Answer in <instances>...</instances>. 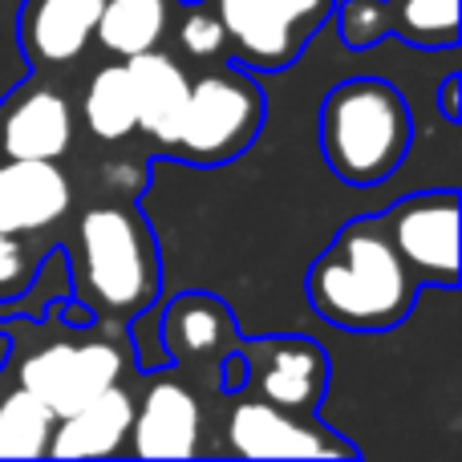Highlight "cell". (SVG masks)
Masks as SVG:
<instances>
[{"instance_id": "cell-1", "label": "cell", "mask_w": 462, "mask_h": 462, "mask_svg": "<svg viewBox=\"0 0 462 462\" xmlns=\"http://www.w3.org/2000/svg\"><path fill=\"white\" fill-rule=\"evenodd\" d=\"M309 300L320 320L345 333H385L410 317L418 280L402 263L382 216L353 219L309 268Z\"/></svg>"}, {"instance_id": "cell-2", "label": "cell", "mask_w": 462, "mask_h": 462, "mask_svg": "<svg viewBox=\"0 0 462 462\" xmlns=\"http://www.w3.org/2000/svg\"><path fill=\"white\" fill-rule=\"evenodd\" d=\"M414 143L410 102L385 78H349L320 102V154L349 187H377Z\"/></svg>"}, {"instance_id": "cell-3", "label": "cell", "mask_w": 462, "mask_h": 462, "mask_svg": "<svg viewBox=\"0 0 462 462\" xmlns=\"http://www.w3.org/2000/svg\"><path fill=\"white\" fill-rule=\"evenodd\" d=\"M159 247L134 208L102 203L78 224V300L94 320L146 317L159 300Z\"/></svg>"}, {"instance_id": "cell-4", "label": "cell", "mask_w": 462, "mask_h": 462, "mask_svg": "<svg viewBox=\"0 0 462 462\" xmlns=\"http://www.w3.org/2000/svg\"><path fill=\"white\" fill-rule=\"evenodd\" d=\"M263 126V89L247 65H219L191 81L171 151L199 167L231 162L255 143Z\"/></svg>"}, {"instance_id": "cell-5", "label": "cell", "mask_w": 462, "mask_h": 462, "mask_svg": "<svg viewBox=\"0 0 462 462\" xmlns=\"http://www.w3.org/2000/svg\"><path fill=\"white\" fill-rule=\"evenodd\" d=\"M126 365V345H118L114 337H53L21 357L16 385L37 393L57 418H65L110 390L114 382H122Z\"/></svg>"}, {"instance_id": "cell-6", "label": "cell", "mask_w": 462, "mask_h": 462, "mask_svg": "<svg viewBox=\"0 0 462 462\" xmlns=\"http://www.w3.org/2000/svg\"><path fill=\"white\" fill-rule=\"evenodd\" d=\"M333 8L337 0H216L227 49L247 69H288Z\"/></svg>"}, {"instance_id": "cell-7", "label": "cell", "mask_w": 462, "mask_h": 462, "mask_svg": "<svg viewBox=\"0 0 462 462\" xmlns=\"http://www.w3.org/2000/svg\"><path fill=\"white\" fill-rule=\"evenodd\" d=\"M418 284H458V191H418L382 216Z\"/></svg>"}, {"instance_id": "cell-8", "label": "cell", "mask_w": 462, "mask_h": 462, "mask_svg": "<svg viewBox=\"0 0 462 462\" xmlns=\"http://www.w3.org/2000/svg\"><path fill=\"white\" fill-rule=\"evenodd\" d=\"M247 361L244 393L263 398L288 414L312 418L320 393L328 385V357L309 337H263V341H236Z\"/></svg>"}, {"instance_id": "cell-9", "label": "cell", "mask_w": 462, "mask_h": 462, "mask_svg": "<svg viewBox=\"0 0 462 462\" xmlns=\"http://www.w3.org/2000/svg\"><path fill=\"white\" fill-rule=\"evenodd\" d=\"M227 450L239 458H353L357 447L320 430L312 418L288 414L263 398L244 393L227 418Z\"/></svg>"}, {"instance_id": "cell-10", "label": "cell", "mask_w": 462, "mask_h": 462, "mask_svg": "<svg viewBox=\"0 0 462 462\" xmlns=\"http://www.w3.org/2000/svg\"><path fill=\"white\" fill-rule=\"evenodd\" d=\"M337 29L349 49H369L390 32L414 49H455L458 0H345Z\"/></svg>"}, {"instance_id": "cell-11", "label": "cell", "mask_w": 462, "mask_h": 462, "mask_svg": "<svg viewBox=\"0 0 462 462\" xmlns=\"http://www.w3.org/2000/svg\"><path fill=\"white\" fill-rule=\"evenodd\" d=\"M69 138L73 114L57 89L29 81L0 102V159L57 162L69 151Z\"/></svg>"}, {"instance_id": "cell-12", "label": "cell", "mask_w": 462, "mask_h": 462, "mask_svg": "<svg viewBox=\"0 0 462 462\" xmlns=\"http://www.w3.org/2000/svg\"><path fill=\"white\" fill-rule=\"evenodd\" d=\"M130 455L138 458H195L199 455V402L175 377H159L134 402Z\"/></svg>"}, {"instance_id": "cell-13", "label": "cell", "mask_w": 462, "mask_h": 462, "mask_svg": "<svg viewBox=\"0 0 462 462\" xmlns=\"http://www.w3.org/2000/svg\"><path fill=\"white\" fill-rule=\"evenodd\" d=\"M73 191L57 162L0 159V231L29 236L45 231L69 211Z\"/></svg>"}, {"instance_id": "cell-14", "label": "cell", "mask_w": 462, "mask_h": 462, "mask_svg": "<svg viewBox=\"0 0 462 462\" xmlns=\"http://www.w3.org/2000/svg\"><path fill=\"white\" fill-rule=\"evenodd\" d=\"M130 422H134V398L114 382L73 414L57 418L45 458H110L130 447Z\"/></svg>"}, {"instance_id": "cell-15", "label": "cell", "mask_w": 462, "mask_h": 462, "mask_svg": "<svg viewBox=\"0 0 462 462\" xmlns=\"http://www.w3.org/2000/svg\"><path fill=\"white\" fill-rule=\"evenodd\" d=\"M102 0H24L21 45L32 65H65L94 41Z\"/></svg>"}, {"instance_id": "cell-16", "label": "cell", "mask_w": 462, "mask_h": 462, "mask_svg": "<svg viewBox=\"0 0 462 462\" xmlns=\"http://www.w3.org/2000/svg\"><path fill=\"white\" fill-rule=\"evenodd\" d=\"M236 317L211 292H183L162 312V353L175 357L179 365L219 361L227 349H236Z\"/></svg>"}, {"instance_id": "cell-17", "label": "cell", "mask_w": 462, "mask_h": 462, "mask_svg": "<svg viewBox=\"0 0 462 462\" xmlns=\"http://www.w3.org/2000/svg\"><path fill=\"white\" fill-rule=\"evenodd\" d=\"M126 73H130V89H134L138 130L151 134L154 143L171 146L179 118H183L187 94H191V78L179 69L175 57L159 53V49L126 57Z\"/></svg>"}, {"instance_id": "cell-18", "label": "cell", "mask_w": 462, "mask_h": 462, "mask_svg": "<svg viewBox=\"0 0 462 462\" xmlns=\"http://www.w3.org/2000/svg\"><path fill=\"white\" fill-rule=\"evenodd\" d=\"M167 0H102L94 37L126 61L134 53L159 49L162 32H167Z\"/></svg>"}, {"instance_id": "cell-19", "label": "cell", "mask_w": 462, "mask_h": 462, "mask_svg": "<svg viewBox=\"0 0 462 462\" xmlns=\"http://www.w3.org/2000/svg\"><path fill=\"white\" fill-rule=\"evenodd\" d=\"M57 414L24 385L0 390V458H45Z\"/></svg>"}, {"instance_id": "cell-20", "label": "cell", "mask_w": 462, "mask_h": 462, "mask_svg": "<svg viewBox=\"0 0 462 462\" xmlns=\"http://www.w3.org/2000/svg\"><path fill=\"white\" fill-rule=\"evenodd\" d=\"M81 114H86V126L94 130V138H102V143H122L126 134H134L138 110H134L126 61L106 65V69H97L89 78L86 97H81Z\"/></svg>"}, {"instance_id": "cell-21", "label": "cell", "mask_w": 462, "mask_h": 462, "mask_svg": "<svg viewBox=\"0 0 462 462\" xmlns=\"http://www.w3.org/2000/svg\"><path fill=\"white\" fill-rule=\"evenodd\" d=\"M41 263H37V255L29 252L24 236H5V231H0V300H8V304L21 300L32 288V280H37Z\"/></svg>"}, {"instance_id": "cell-22", "label": "cell", "mask_w": 462, "mask_h": 462, "mask_svg": "<svg viewBox=\"0 0 462 462\" xmlns=\"http://www.w3.org/2000/svg\"><path fill=\"white\" fill-rule=\"evenodd\" d=\"M179 41H183V49L191 57H199V61H211V57H219L227 49V32H224L219 13H199V5H195V13L183 21Z\"/></svg>"}, {"instance_id": "cell-23", "label": "cell", "mask_w": 462, "mask_h": 462, "mask_svg": "<svg viewBox=\"0 0 462 462\" xmlns=\"http://www.w3.org/2000/svg\"><path fill=\"white\" fill-rule=\"evenodd\" d=\"M439 106H442V118H447V122H458V73H450V78L442 81Z\"/></svg>"}, {"instance_id": "cell-24", "label": "cell", "mask_w": 462, "mask_h": 462, "mask_svg": "<svg viewBox=\"0 0 462 462\" xmlns=\"http://www.w3.org/2000/svg\"><path fill=\"white\" fill-rule=\"evenodd\" d=\"M183 5H187V8H195V5H203V0H183Z\"/></svg>"}]
</instances>
